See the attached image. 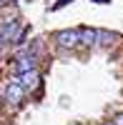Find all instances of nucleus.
Segmentation results:
<instances>
[{
    "label": "nucleus",
    "instance_id": "5",
    "mask_svg": "<svg viewBox=\"0 0 123 125\" xmlns=\"http://www.w3.org/2000/svg\"><path fill=\"white\" fill-rule=\"evenodd\" d=\"M78 33H80V43L83 45H93L98 40V30H93V28H80Z\"/></svg>",
    "mask_w": 123,
    "mask_h": 125
},
{
    "label": "nucleus",
    "instance_id": "10",
    "mask_svg": "<svg viewBox=\"0 0 123 125\" xmlns=\"http://www.w3.org/2000/svg\"><path fill=\"white\" fill-rule=\"evenodd\" d=\"M93 3H96V5H108L111 0H93Z\"/></svg>",
    "mask_w": 123,
    "mask_h": 125
},
{
    "label": "nucleus",
    "instance_id": "8",
    "mask_svg": "<svg viewBox=\"0 0 123 125\" xmlns=\"http://www.w3.org/2000/svg\"><path fill=\"white\" fill-rule=\"evenodd\" d=\"M68 3H73V0H58V3H53V10H60V8H65Z\"/></svg>",
    "mask_w": 123,
    "mask_h": 125
},
{
    "label": "nucleus",
    "instance_id": "2",
    "mask_svg": "<svg viewBox=\"0 0 123 125\" xmlns=\"http://www.w3.org/2000/svg\"><path fill=\"white\" fill-rule=\"evenodd\" d=\"M35 62H38L35 55H30V53H20V55L15 58V62H13V68H15V73L25 75V73H33V70H35Z\"/></svg>",
    "mask_w": 123,
    "mask_h": 125
},
{
    "label": "nucleus",
    "instance_id": "9",
    "mask_svg": "<svg viewBox=\"0 0 123 125\" xmlns=\"http://www.w3.org/2000/svg\"><path fill=\"white\" fill-rule=\"evenodd\" d=\"M113 125H123V113H118V115H116V123Z\"/></svg>",
    "mask_w": 123,
    "mask_h": 125
},
{
    "label": "nucleus",
    "instance_id": "3",
    "mask_svg": "<svg viewBox=\"0 0 123 125\" xmlns=\"http://www.w3.org/2000/svg\"><path fill=\"white\" fill-rule=\"evenodd\" d=\"M55 43L60 48H75L80 43V33L78 30H60V33H55Z\"/></svg>",
    "mask_w": 123,
    "mask_h": 125
},
{
    "label": "nucleus",
    "instance_id": "11",
    "mask_svg": "<svg viewBox=\"0 0 123 125\" xmlns=\"http://www.w3.org/2000/svg\"><path fill=\"white\" fill-rule=\"evenodd\" d=\"M5 3H10V0H0V5H5Z\"/></svg>",
    "mask_w": 123,
    "mask_h": 125
},
{
    "label": "nucleus",
    "instance_id": "1",
    "mask_svg": "<svg viewBox=\"0 0 123 125\" xmlns=\"http://www.w3.org/2000/svg\"><path fill=\"white\" fill-rule=\"evenodd\" d=\"M25 25L20 23L18 18H5L3 23H0V38H5L8 43H20V38L25 33Z\"/></svg>",
    "mask_w": 123,
    "mask_h": 125
},
{
    "label": "nucleus",
    "instance_id": "4",
    "mask_svg": "<svg viewBox=\"0 0 123 125\" xmlns=\"http://www.w3.org/2000/svg\"><path fill=\"white\" fill-rule=\"evenodd\" d=\"M23 98H25V88L20 85V80L8 83V88H5V100H8V103H13V105H18Z\"/></svg>",
    "mask_w": 123,
    "mask_h": 125
},
{
    "label": "nucleus",
    "instance_id": "6",
    "mask_svg": "<svg viewBox=\"0 0 123 125\" xmlns=\"http://www.w3.org/2000/svg\"><path fill=\"white\" fill-rule=\"evenodd\" d=\"M38 73L33 70V73H25V75H20V85H23V88H35L38 85Z\"/></svg>",
    "mask_w": 123,
    "mask_h": 125
},
{
    "label": "nucleus",
    "instance_id": "7",
    "mask_svg": "<svg viewBox=\"0 0 123 125\" xmlns=\"http://www.w3.org/2000/svg\"><path fill=\"white\" fill-rule=\"evenodd\" d=\"M98 40H100L103 45H108V43H113V40H116V35H113V33H106V30H98Z\"/></svg>",
    "mask_w": 123,
    "mask_h": 125
}]
</instances>
